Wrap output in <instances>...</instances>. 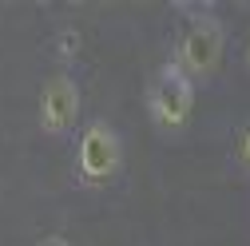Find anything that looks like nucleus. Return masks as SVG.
<instances>
[{
  "label": "nucleus",
  "instance_id": "nucleus-1",
  "mask_svg": "<svg viewBox=\"0 0 250 246\" xmlns=\"http://www.w3.org/2000/svg\"><path fill=\"white\" fill-rule=\"evenodd\" d=\"M187 24L183 32L171 48V64L191 80L195 87L210 83L218 76V68H223V56H227V24L223 16L214 12V4H175Z\"/></svg>",
  "mask_w": 250,
  "mask_h": 246
},
{
  "label": "nucleus",
  "instance_id": "nucleus-2",
  "mask_svg": "<svg viewBox=\"0 0 250 246\" xmlns=\"http://www.w3.org/2000/svg\"><path fill=\"white\" fill-rule=\"evenodd\" d=\"M123 175V135L107 119H87L76 131V151H72V179L76 187L96 195L115 187Z\"/></svg>",
  "mask_w": 250,
  "mask_h": 246
},
{
  "label": "nucleus",
  "instance_id": "nucleus-3",
  "mask_svg": "<svg viewBox=\"0 0 250 246\" xmlns=\"http://www.w3.org/2000/svg\"><path fill=\"white\" fill-rule=\"evenodd\" d=\"M195 100H199V87L171 60H163L155 68V76L147 80V91H143V111H147V123L155 127V135L179 139L195 119Z\"/></svg>",
  "mask_w": 250,
  "mask_h": 246
},
{
  "label": "nucleus",
  "instance_id": "nucleus-4",
  "mask_svg": "<svg viewBox=\"0 0 250 246\" xmlns=\"http://www.w3.org/2000/svg\"><path fill=\"white\" fill-rule=\"evenodd\" d=\"M83 119V83L72 72H52L40 83V100H36V127L44 139L64 143L80 131Z\"/></svg>",
  "mask_w": 250,
  "mask_h": 246
},
{
  "label": "nucleus",
  "instance_id": "nucleus-5",
  "mask_svg": "<svg viewBox=\"0 0 250 246\" xmlns=\"http://www.w3.org/2000/svg\"><path fill=\"white\" fill-rule=\"evenodd\" d=\"M80 52H83V36H80V28H76V24L56 28V36H52V56H56L60 72H72V68H76V60H80Z\"/></svg>",
  "mask_w": 250,
  "mask_h": 246
},
{
  "label": "nucleus",
  "instance_id": "nucleus-6",
  "mask_svg": "<svg viewBox=\"0 0 250 246\" xmlns=\"http://www.w3.org/2000/svg\"><path fill=\"white\" fill-rule=\"evenodd\" d=\"M227 159H230L234 175L250 179V115H246L238 127L230 131V151H227Z\"/></svg>",
  "mask_w": 250,
  "mask_h": 246
},
{
  "label": "nucleus",
  "instance_id": "nucleus-7",
  "mask_svg": "<svg viewBox=\"0 0 250 246\" xmlns=\"http://www.w3.org/2000/svg\"><path fill=\"white\" fill-rule=\"evenodd\" d=\"M36 246H72V238H68V234H60V230H52V234H44Z\"/></svg>",
  "mask_w": 250,
  "mask_h": 246
},
{
  "label": "nucleus",
  "instance_id": "nucleus-8",
  "mask_svg": "<svg viewBox=\"0 0 250 246\" xmlns=\"http://www.w3.org/2000/svg\"><path fill=\"white\" fill-rule=\"evenodd\" d=\"M242 72L250 76V36H246V44H242Z\"/></svg>",
  "mask_w": 250,
  "mask_h": 246
}]
</instances>
